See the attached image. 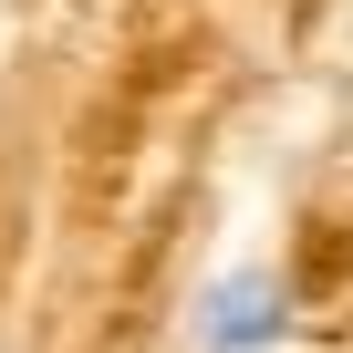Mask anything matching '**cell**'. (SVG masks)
Here are the masks:
<instances>
[{
  "mask_svg": "<svg viewBox=\"0 0 353 353\" xmlns=\"http://www.w3.org/2000/svg\"><path fill=\"white\" fill-rule=\"evenodd\" d=\"M188 343H198V353H281V343H291V301H281V281H270V270H219V281L198 291Z\"/></svg>",
  "mask_w": 353,
  "mask_h": 353,
  "instance_id": "obj_1",
  "label": "cell"
}]
</instances>
